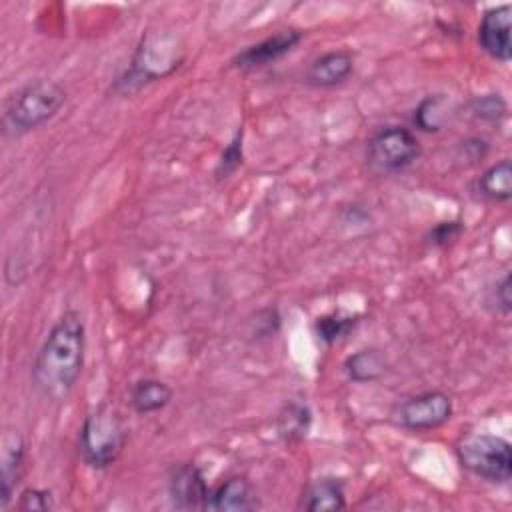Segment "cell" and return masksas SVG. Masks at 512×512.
I'll list each match as a JSON object with an SVG mask.
<instances>
[{
  "mask_svg": "<svg viewBox=\"0 0 512 512\" xmlns=\"http://www.w3.org/2000/svg\"><path fill=\"white\" fill-rule=\"evenodd\" d=\"M86 352V326L76 310H64L48 330L34 366L32 380L42 396L60 402L76 386Z\"/></svg>",
  "mask_w": 512,
  "mask_h": 512,
  "instance_id": "1",
  "label": "cell"
},
{
  "mask_svg": "<svg viewBox=\"0 0 512 512\" xmlns=\"http://www.w3.org/2000/svg\"><path fill=\"white\" fill-rule=\"evenodd\" d=\"M66 92L58 82L34 80L16 90L2 110L6 136H22L48 122L64 104Z\"/></svg>",
  "mask_w": 512,
  "mask_h": 512,
  "instance_id": "2",
  "label": "cell"
},
{
  "mask_svg": "<svg viewBox=\"0 0 512 512\" xmlns=\"http://www.w3.org/2000/svg\"><path fill=\"white\" fill-rule=\"evenodd\" d=\"M126 440L128 432L120 414L112 406L102 404L86 414L78 436V450L88 466L102 470L118 460Z\"/></svg>",
  "mask_w": 512,
  "mask_h": 512,
  "instance_id": "3",
  "label": "cell"
},
{
  "mask_svg": "<svg viewBox=\"0 0 512 512\" xmlns=\"http://www.w3.org/2000/svg\"><path fill=\"white\" fill-rule=\"evenodd\" d=\"M456 456L462 468L486 482L506 484L512 476V448L500 436L470 432L456 444Z\"/></svg>",
  "mask_w": 512,
  "mask_h": 512,
  "instance_id": "4",
  "label": "cell"
},
{
  "mask_svg": "<svg viewBox=\"0 0 512 512\" xmlns=\"http://www.w3.org/2000/svg\"><path fill=\"white\" fill-rule=\"evenodd\" d=\"M420 156L416 134L404 126H384L368 140V164L382 174H394L408 168Z\"/></svg>",
  "mask_w": 512,
  "mask_h": 512,
  "instance_id": "5",
  "label": "cell"
},
{
  "mask_svg": "<svg viewBox=\"0 0 512 512\" xmlns=\"http://www.w3.org/2000/svg\"><path fill=\"white\" fill-rule=\"evenodd\" d=\"M392 416L394 422L406 430H432L450 420L452 400L446 392L428 390L400 402Z\"/></svg>",
  "mask_w": 512,
  "mask_h": 512,
  "instance_id": "6",
  "label": "cell"
},
{
  "mask_svg": "<svg viewBox=\"0 0 512 512\" xmlns=\"http://www.w3.org/2000/svg\"><path fill=\"white\" fill-rule=\"evenodd\" d=\"M512 8L510 4H502L496 8H488L478 24V42L482 50L494 60L508 62L512 56Z\"/></svg>",
  "mask_w": 512,
  "mask_h": 512,
  "instance_id": "7",
  "label": "cell"
},
{
  "mask_svg": "<svg viewBox=\"0 0 512 512\" xmlns=\"http://www.w3.org/2000/svg\"><path fill=\"white\" fill-rule=\"evenodd\" d=\"M172 504L180 510H206L210 488L204 474L194 464H180L172 470L168 480Z\"/></svg>",
  "mask_w": 512,
  "mask_h": 512,
  "instance_id": "8",
  "label": "cell"
},
{
  "mask_svg": "<svg viewBox=\"0 0 512 512\" xmlns=\"http://www.w3.org/2000/svg\"><path fill=\"white\" fill-rule=\"evenodd\" d=\"M302 40V32L294 30V28H284L274 32L272 36L246 46L242 52H238L232 58V64L236 68H258V66H266L278 58H282L284 54H288L298 42Z\"/></svg>",
  "mask_w": 512,
  "mask_h": 512,
  "instance_id": "9",
  "label": "cell"
},
{
  "mask_svg": "<svg viewBox=\"0 0 512 512\" xmlns=\"http://www.w3.org/2000/svg\"><path fill=\"white\" fill-rule=\"evenodd\" d=\"M256 508L252 486L244 476H230L210 490L206 510L214 512H248Z\"/></svg>",
  "mask_w": 512,
  "mask_h": 512,
  "instance_id": "10",
  "label": "cell"
},
{
  "mask_svg": "<svg viewBox=\"0 0 512 512\" xmlns=\"http://www.w3.org/2000/svg\"><path fill=\"white\" fill-rule=\"evenodd\" d=\"M354 70V56L348 50H330L312 60L306 72V82L312 86H336Z\"/></svg>",
  "mask_w": 512,
  "mask_h": 512,
  "instance_id": "11",
  "label": "cell"
},
{
  "mask_svg": "<svg viewBox=\"0 0 512 512\" xmlns=\"http://www.w3.org/2000/svg\"><path fill=\"white\" fill-rule=\"evenodd\" d=\"M298 506L306 512H336L346 508L344 482L332 476L316 478L304 488Z\"/></svg>",
  "mask_w": 512,
  "mask_h": 512,
  "instance_id": "12",
  "label": "cell"
},
{
  "mask_svg": "<svg viewBox=\"0 0 512 512\" xmlns=\"http://www.w3.org/2000/svg\"><path fill=\"white\" fill-rule=\"evenodd\" d=\"M24 440L22 436L12 430L6 432L2 438V496H0V506L6 510L12 496L14 488L20 482L22 468H24Z\"/></svg>",
  "mask_w": 512,
  "mask_h": 512,
  "instance_id": "13",
  "label": "cell"
},
{
  "mask_svg": "<svg viewBox=\"0 0 512 512\" xmlns=\"http://www.w3.org/2000/svg\"><path fill=\"white\" fill-rule=\"evenodd\" d=\"M172 388L156 378H142L132 386L130 404L138 414H150L166 408L172 400Z\"/></svg>",
  "mask_w": 512,
  "mask_h": 512,
  "instance_id": "14",
  "label": "cell"
},
{
  "mask_svg": "<svg viewBox=\"0 0 512 512\" xmlns=\"http://www.w3.org/2000/svg\"><path fill=\"white\" fill-rule=\"evenodd\" d=\"M344 372L352 382H374L386 372V356L378 348H362L344 360Z\"/></svg>",
  "mask_w": 512,
  "mask_h": 512,
  "instance_id": "15",
  "label": "cell"
},
{
  "mask_svg": "<svg viewBox=\"0 0 512 512\" xmlns=\"http://www.w3.org/2000/svg\"><path fill=\"white\" fill-rule=\"evenodd\" d=\"M478 190L484 198L508 202L512 198V164L508 158L488 166L478 178Z\"/></svg>",
  "mask_w": 512,
  "mask_h": 512,
  "instance_id": "16",
  "label": "cell"
},
{
  "mask_svg": "<svg viewBox=\"0 0 512 512\" xmlns=\"http://www.w3.org/2000/svg\"><path fill=\"white\" fill-rule=\"evenodd\" d=\"M310 424H312L310 408L306 404H300V402L286 404L282 408V412L278 414V420H276L278 434L288 442L302 440L308 434Z\"/></svg>",
  "mask_w": 512,
  "mask_h": 512,
  "instance_id": "17",
  "label": "cell"
},
{
  "mask_svg": "<svg viewBox=\"0 0 512 512\" xmlns=\"http://www.w3.org/2000/svg\"><path fill=\"white\" fill-rule=\"evenodd\" d=\"M450 120V100L444 94H434L424 98L414 110V124L426 132L442 130Z\"/></svg>",
  "mask_w": 512,
  "mask_h": 512,
  "instance_id": "18",
  "label": "cell"
},
{
  "mask_svg": "<svg viewBox=\"0 0 512 512\" xmlns=\"http://www.w3.org/2000/svg\"><path fill=\"white\" fill-rule=\"evenodd\" d=\"M358 322V316H350V314H342V312H332V314H324L320 318H316V334L322 342L326 344H334L336 340L344 338Z\"/></svg>",
  "mask_w": 512,
  "mask_h": 512,
  "instance_id": "19",
  "label": "cell"
},
{
  "mask_svg": "<svg viewBox=\"0 0 512 512\" xmlns=\"http://www.w3.org/2000/svg\"><path fill=\"white\" fill-rule=\"evenodd\" d=\"M54 508V498L50 490L26 488L20 492L16 510L20 512H50Z\"/></svg>",
  "mask_w": 512,
  "mask_h": 512,
  "instance_id": "20",
  "label": "cell"
},
{
  "mask_svg": "<svg viewBox=\"0 0 512 512\" xmlns=\"http://www.w3.org/2000/svg\"><path fill=\"white\" fill-rule=\"evenodd\" d=\"M240 164H242V130L236 132V136L230 140V144L220 154V160H218V166H216V176L226 178Z\"/></svg>",
  "mask_w": 512,
  "mask_h": 512,
  "instance_id": "21",
  "label": "cell"
},
{
  "mask_svg": "<svg viewBox=\"0 0 512 512\" xmlns=\"http://www.w3.org/2000/svg\"><path fill=\"white\" fill-rule=\"evenodd\" d=\"M472 110L484 120H498L506 114V104L498 94H482L472 100Z\"/></svg>",
  "mask_w": 512,
  "mask_h": 512,
  "instance_id": "22",
  "label": "cell"
},
{
  "mask_svg": "<svg viewBox=\"0 0 512 512\" xmlns=\"http://www.w3.org/2000/svg\"><path fill=\"white\" fill-rule=\"evenodd\" d=\"M462 232V226H460V222H456V220H450V222H438L436 226H432L430 228V232H428V242L432 244V246H446L450 240H454L458 234Z\"/></svg>",
  "mask_w": 512,
  "mask_h": 512,
  "instance_id": "23",
  "label": "cell"
},
{
  "mask_svg": "<svg viewBox=\"0 0 512 512\" xmlns=\"http://www.w3.org/2000/svg\"><path fill=\"white\" fill-rule=\"evenodd\" d=\"M496 308H500L504 314L510 312L512 308V298H510V276L506 274L502 282L496 286Z\"/></svg>",
  "mask_w": 512,
  "mask_h": 512,
  "instance_id": "24",
  "label": "cell"
}]
</instances>
